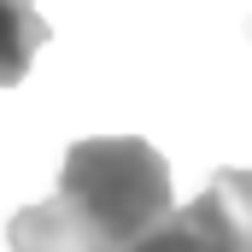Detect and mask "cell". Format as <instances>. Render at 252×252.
<instances>
[{"label":"cell","mask_w":252,"mask_h":252,"mask_svg":"<svg viewBox=\"0 0 252 252\" xmlns=\"http://www.w3.org/2000/svg\"><path fill=\"white\" fill-rule=\"evenodd\" d=\"M12 252H112L100 247L94 235H82L70 217H64L53 199H41V205H24L18 217H12Z\"/></svg>","instance_id":"cell-4"},{"label":"cell","mask_w":252,"mask_h":252,"mask_svg":"<svg viewBox=\"0 0 252 252\" xmlns=\"http://www.w3.org/2000/svg\"><path fill=\"white\" fill-rule=\"evenodd\" d=\"M247 176L223 170L199 199L170 205L129 252H247Z\"/></svg>","instance_id":"cell-2"},{"label":"cell","mask_w":252,"mask_h":252,"mask_svg":"<svg viewBox=\"0 0 252 252\" xmlns=\"http://www.w3.org/2000/svg\"><path fill=\"white\" fill-rule=\"evenodd\" d=\"M53 205L82 235H94L100 247L129 252L176 205L170 199V164L141 135H94V141H76L64 153Z\"/></svg>","instance_id":"cell-1"},{"label":"cell","mask_w":252,"mask_h":252,"mask_svg":"<svg viewBox=\"0 0 252 252\" xmlns=\"http://www.w3.org/2000/svg\"><path fill=\"white\" fill-rule=\"evenodd\" d=\"M47 41L53 30L35 12V0H0V88H18Z\"/></svg>","instance_id":"cell-3"}]
</instances>
